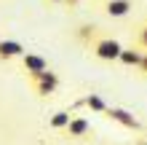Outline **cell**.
I'll use <instances>...</instances> for the list:
<instances>
[{
	"label": "cell",
	"mask_w": 147,
	"mask_h": 145,
	"mask_svg": "<svg viewBox=\"0 0 147 145\" xmlns=\"http://www.w3.org/2000/svg\"><path fill=\"white\" fill-rule=\"evenodd\" d=\"M123 43H120L118 38H112V35H99L94 43L88 46V54L94 57V59H99V62H118L120 59V54H123Z\"/></svg>",
	"instance_id": "1"
},
{
	"label": "cell",
	"mask_w": 147,
	"mask_h": 145,
	"mask_svg": "<svg viewBox=\"0 0 147 145\" xmlns=\"http://www.w3.org/2000/svg\"><path fill=\"white\" fill-rule=\"evenodd\" d=\"M27 86L32 89V94H35L38 99H48V97H54L56 91H59V86H62V78H59V73L46 70V73L35 75V78H30Z\"/></svg>",
	"instance_id": "2"
},
{
	"label": "cell",
	"mask_w": 147,
	"mask_h": 145,
	"mask_svg": "<svg viewBox=\"0 0 147 145\" xmlns=\"http://www.w3.org/2000/svg\"><path fill=\"white\" fill-rule=\"evenodd\" d=\"M105 116L110 118V121L120 124V126H123V129H128V132H136V134H142V132H144V124L131 113V110H126V108H115V105H110Z\"/></svg>",
	"instance_id": "3"
},
{
	"label": "cell",
	"mask_w": 147,
	"mask_h": 145,
	"mask_svg": "<svg viewBox=\"0 0 147 145\" xmlns=\"http://www.w3.org/2000/svg\"><path fill=\"white\" fill-rule=\"evenodd\" d=\"M134 0H96V8L110 19H126L134 14Z\"/></svg>",
	"instance_id": "4"
},
{
	"label": "cell",
	"mask_w": 147,
	"mask_h": 145,
	"mask_svg": "<svg viewBox=\"0 0 147 145\" xmlns=\"http://www.w3.org/2000/svg\"><path fill=\"white\" fill-rule=\"evenodd\" d=\"M19 70H22V75H24V78L30 81V78H35V75H40V73L51 70V65H48V59H46V57L27 51V54L19 59Z\"/></svg>",
	"instance_id": "5"
},
{
	"label": "cell",
	"mask_w": 147,
	"mask_h": 145,
	"mask_svg": "<svg viewBox=\"0 0 147 145\" xmlns=\"http://www.w3.org/2000/svg\"><path fill=\"white\" fill-rule=\"evenodd\" d=\"M27 54V48H24L22 40L16 38H0V62H19V59Z\"/></svg>",
	"instance_id": "6"
},
{
	"label": "cell",
	"mask_w": 147,
	"mask_h": 145,
	"mask_svg": "<svg viewBox=\"0 0 147 145\" xmlns=\"http://www.w3.org/2000/svg\"><path fill=\"white\" fill-rule=\"evenodd\" d=\"M64 137H70V140H91V137H94V126H91L88 118L72 116L70 126L64 129Z\"/></svg>",
	"instance_id": "7"
},
{
	"label": "cell",
	"mask_w": 147,
	"mask_h": 145,
	"mask_svg": "<svg viewBox=\"0 0 147 145\" xmlns=\"http://www.w3.org/2000/svg\"><path fill=\"white\" fill-rule=\"evenodd\" d=\"M99 35H105V30H102L99 24H94V22H83V24H78V27L72 30V38H75L83 48H88Z\"/></svg>",
	"instance_id": "8"
},
{
	"label": "cell",
	"mask_w": 147,
	"mask_h": 145,
	"mask_svg": "<svg viewBox=\"0 0 147 145\" xmlns=\"http://www.w3.org/2000/svg\"><path fill=\"white\" fill-rule=\"evenodd\" d=\"M78 105H80V108H88L91 113H99V116H105L107 108H110L102 94H83L80 99H78Z\"/></svg>",
	"instance_id": "9"
},
{
	"label": "cell",
	"mask_w": 147,
	"mask_h": 145,
	"mask_svg": "<svg viewBox=\"0 0 147 145\" xmlns=\"http://www.w3.org/2000/svg\"><path fill=\"white\" fill-rule=\"evenodd\" d=\"M142 59H144V51H139L136 46H126L123 48V54H120L118 62L123 65V67H134V70H139V65H142Z\"/></svg>",
	"instance_id": "10"
},
{
	"label": "cell",
	"mask_w": 147,
	"mask_h": 145,
	"mask_svg": "<svg viewBox=\"0 0 147 145\" xmlns=\"http://www.w3.org/2000/svg\"><path fill=\"white\" fill-rule=\"evenodd\" d=\"M72 116H75L72 110H56V113L48 118V129L64 134V129H67V126H70V121H72Z\"/></svg>",
	"instance_id": "11"
},
{
	"label": "cell",
	"mask_w": 147,
	"mask_h": 145,
	"mask_svg": "<svg viewBox=\"0 0 147 145\" xmlns=\"http://www.w3.org/2000/svg\"><path fill=\"white\" fill-rule=\"evenodd\" d=\"M131 46H136L139 51L147 54V19L134 24V30H131Z\"/></svg>",
	"instance_id": "12"
},
{
	"label": "cell",
	"mask_w": 147,
	"mask_h": 145,
	"mask_svg": "<svg viewBox=\"0 0 147 145\" xmlns=\"http://www.w3.org/2000/svg\"><path fill=\"white\" fill-rule=\"evenodd\" d=\"M83 3H86V0H64V5H62V8H67V11H75V8H78V5H83Z\"/></svg>",
	"instance_id": "13"
},
{
	"label": "cell",
	"mask_w": 147,
	"mask_h": 145,
	"mask_svg": "<svg viewBox=\"0 0 147 145\" xmlns=\"http://www.w3.org/2000/svg\"><path fill=\"white\" fill-rule=\"evenodd\" d=\"M43 5H46V8H62L64 0H43Z\"/></svg>",
	"instance_id": "14"
},
{
	"label": "cell",
	"mask_w": 147,
	"mask_h": 145,
	"mask_svg": "<svg viewBox=\"0 0 147 145\" xmlns=\"http://www.w3.org/2000/svg\"><path fill=\"white\" fill-rule=\"evenodd\" d=\"M139 73H142V75H147V54H144V59H142V65H139Z\"/></svg>",
	"instance_id": "15"
},
{
	"label": "cell",
	"mask_w": 147,
	"mask_h": 145,
	"mask_svg": "<svg viewBox=\"0 0 147 145\" xmlns=\"http://www.w3.org/2000/svg\"><path fill=\"white\" fill-rule=\"evenodd\" d=\"M142 134H147V129H144V132H142Z\"/></svg>",
	"instance_id": "16"
}]
</instances>
